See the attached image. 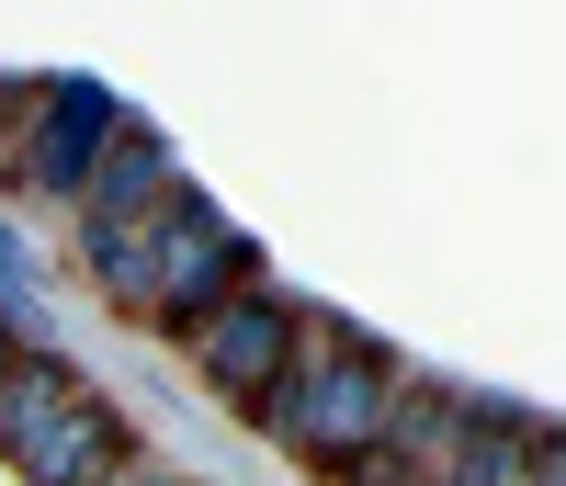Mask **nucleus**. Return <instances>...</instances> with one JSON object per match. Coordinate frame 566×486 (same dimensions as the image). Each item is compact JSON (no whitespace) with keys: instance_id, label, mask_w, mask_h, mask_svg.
Instances as JSON below:
<instances>
[{"instance_id":"f257e3e1","label":"nucleus","mask_w":566,"mask_h":486,"mask_svg":"<svg viewBox=\"0 0 566 486\" xmlns=\"http://www.w3.org/2000/svg\"><path fill=\"white\" fill-rule=\"evenodd\" d=\"M148 250H159V272H148V317H136V328H159L170 351H181V339H193L227 295H250V283H261V237L227 226L193 181L148 215Z\"/></svg>"},{"instance_id":"f03ea898","label":"nucleus","mask_w":566,"mask_h":486,"mask_svg":"<svg viewBox=\"0 0 566 486\" xmlns=\"http://www.w3.org/2000/svg\"><path fill=\"white\" fill-rule=\"evenodd\" d=\"M386 397H397V362L374 351L363 328H340V351H328V362L306 373V397L283 408L272 453L295 464V475H317V486H340V475L374 453V430H386Z\"/></svg>"},{"instance_id":"7ed1b4c3","label":"nucleus","mask_w":566,"mask_h":486,"mask_svg":"<svg viewBox=\"0 0 566 486\" xmlns=\"http://www.w3.org/2000/svg\"><path fill=\"white\" fill-rule=\"evenodd\" d=\"M114 125H125V103L103 80H45L23 103V136L0 148V192H45V204L80 215V192H91V170H103Z\"/></svg>"},{"instance_id":"20e7f679","label":"nucleus","mask_w":566,"mask_h":486,"mask_svg":"<svg viewBox=\"0 0 566 486\" xmlns=\"http://www.w3.org/2000/svg\"><path fill=\"white\" fill-rule=\"evenodd\" d=\"M295 295H283V283H250V295H227L193 339H181V362H193V384H205V397L227 408V419H239L250 430V408L272 397V373H283V351H295Z\"/></svg>"},{"instance_id":"39448f33","label":"nucleus","mask_w":566,"mask_h":486,"mask_svg":"<svg viewBox=\"0 0 566 486\" xmlns=\"http://www.w3.org/2000/svg\"><path fill=\"white\" fill-rule=\"evenodd\" d=\"M464 408H476V384L397 373V397H386V430H374V453H363L340 486H442V464H453V442H464Z\"/></svg>"},{"instance_id":"423d86ee","label":"nucleus","mask_w":566,"mask_h":486,"mask_svg":"<svg viewBox=\"0 0 566 486\" xmlns=\"http://www.w3.org/2000/svg\"><path fill=\"white\" fill-rule=\"evenodd\" d=\"M125 464H136V419L103 397V384H80V397H69V408H57V419H45L34 442L12 453V475H23V486H114Z\"/></svg>"},{"instance_id":"0eeeda50","label":"nucleus","mask_w":566,"mask_h":486,"mask_svg":"<svg viewBox=\"0 0 566 486\" xmlns=\"http://www.w3.org/2000/svg\"><path fill=\"white\" fill-rule=\"evenodd\" d=\"M170 192H181L170 136H159L148 114H125V125H114V148H103V170H91V192H80V215H91V226H136V215H159Z\"/></svg>"},{"instance_id":"6e6552de","label":"nucleus","mask_w":566,"mask_h":486,"mask_svg":"<svg viewBox=\"0 0 566 486\" xmlns=\"http://www.w3.org/2000/svg\"><path fill=\"white\" fill-rule=\"evenodd\" d=\"M544 408H510V397H476L464 408V442L442 464V486H533V453H544Z\"/></svg>"},{"instance_id":"1a4fd4ad","label":"nucleus","mask_w":566,"mask_h":486,"mask_svg":"<svg viewBox=\"0 0 566 486\" xmlns=\"http://www.w3.org/2000/svg\"><path fill=\"white\" fill-rule=\"evenodd\" d=\"M80 384H91V373H80L69 351H23L12 373H0V464H12V453L34 442V430H45V419H57V408L80 397Z\"/></svg>"},{"instance_id":"9d476101","label":"nucleus","mask_w":566,"mask_h":486,"mask_svg":"<svg viewBox=\"0 0 566 486\" xmlns=\"http://www.w3.org/2000/svg\"><path fill=\"white\" fill-rule=\"evenodd\" d=\"M80 272H91V295H103L114 317H148V272H159L148 215H136V226H91L80 215Z\"/></svg>"},{"instance_id":"9b49d317","label":"nucleus","mask_w":566,"mask_h":486,"mask_svg":"<svg viewBox=\"0 0 566 486\" xmlns=\"http://www.w3.org/2000/svg\"><path fill=\"white\" fill-rule=\"evenodd\" d=\"M0 317H12V328L34 339V351H45V339H57V328H45V250H23L12 204H0Z\"/></svg>"},{"instance_id":"f8f14e48","label":"nucleus","mask_w":566,"mask_h":486,"mask_svg":"<svg viewBox=\"0 0 566 486\" xmlns=\"http://www.w3.org/2000/svg\"><path fill=\"white\" fill-rule=\"evenodd\" d=\"M114 486H193V475H170V464H148V453H136V464H125Z\"/></svg>"},{"instance_id":"ddd939ff","label":"nucleus","mask_w":566,"mask_h":486,"mask_svg":"<svg viewBox=\"0 0 566 486\" xmlns=\"http://www.w3.org/2000/svg\"><path fill=\"white\" fill-rule=\"evenodd\" d=\"M533 486H566V442L544 430V453H533Z\"/></svg>"},{"instance_id":"4468645a","label":"nucleus","mask_w":566,"mask_h":486,"mask_svg":"<svg viewBox=\"0 0 566 486\" xmlns=\"http://www.w3.org/2000/svg\"><path fill=\"white\" fill-rule=\"evenodd\" d=\"M23 351H34V339H23V328H12V317H0V373H12V362H23ZM45 351H57V339H45Z\"/></svg>"},{"instance_id":"2eb2a0df","label":"nucleus","mask_w":566,"mask_h":486,"mask_svg":"<svg viewBox=\"0 0 566 486\" xmlns=\"http://www.w3.org/2000/svg\"><path fill=\"white\" fill-rule=\"evenodd\" d=\"M23 103H34V91H23V80H0V136L23 125Z\"/></svg>"}]
</instances>
